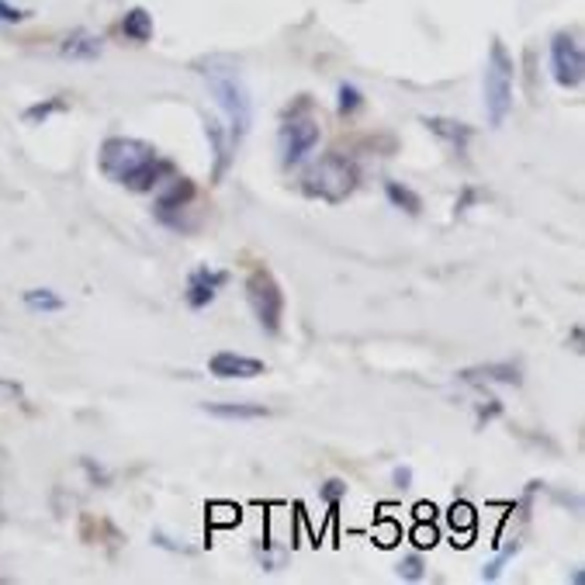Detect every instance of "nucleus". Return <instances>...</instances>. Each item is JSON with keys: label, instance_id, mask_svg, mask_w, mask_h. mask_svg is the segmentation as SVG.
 I'll return each mask as SVG.
<instances>
[{"label": "nucleus", "instance_id": "f3484780", "mask_svg": "<svg viewBox=\"0 0 585 585\" xmlns=\"http://www.w3.org/2000/svg\"><path fill=\"white\" fill-rule=\"evenodd\" d=\"M208 139H212V146H215V177H222L225 163H229V142L222 139L219 122H208Z\"/></svg>", "mask_w": 585, "mask_h": 585}, {"label": "nucleus", "instance_id": "2eb2a0df", "mask_svg": "<svg viewBox=\"0 0 585 585\" xmlns=\"http://www.w3.org/2000/svg\"><path fill=\"white\" fill-rule=\"evenodd\" d=\"M385 194H388V201H392L395 208H402V212H409V215H419V208H423L419 194H412L409 187H402V184H399V180H388V184H385Z\"/></svg>", "mask_w": 585, "mask_h": 585}, {"label": "nucleus", "instance_id": "7ed1b4c3", "mask_svg": "<svg viewBox=\"0 0 585 585\" xmlns=\"http://www.w3.org/2000/svg\"><path fill=\"white\" fill-rule=\"evenodd\" d=\"M513 77V56L506 52V45L495 39L489 49V63H485V115H489L492 129H499L509 111H513Z\"/></svg>", "mask_w": 585, "mask_h": 585}, {"label": "nucleus", "instance_id": "20e7f679", "mask_svg": "<svg viewBox=\"0 0 585 585\" xmlns=\"http://www.w3.org/2000/svg\"><path fill=\"white\" fill-rule=\"evenodd\" d=\"M153 160H160V153H156L149 142L129 139V135H115V139H108L101 146L104 177L115 180V184H125V187H132V180L139 177Z\"/></svg>", "mask_w": 585, "mask_h": 585}, {"label": "nucleus", "instance_id": "9d476101", "mask_svg": "<svg viewBox=\"0 0 585 585\" xmlns=\"http://www.w3.org/2000/svg\"><path fill=\"white\" fill-rule=\"evenodd\" d=\"M163 191H160V198H156V219L160 222H167L174 219V212H184L187 205H191V198H194V184L187 177H170V180H163Z\"/></svg>", "mask_w": 585, "mask_h": 585}, {"label": "nucleus", "instance_id": "a878e982", "mask_svg": "<svg viewBox=\"0 0 585 585\" xmlns=\"http://www.w3.org/2000/svg\"><path fill=\"white\" fill-rule=\"evenodd\" d=\"M215 523H236L239 520V509H232V506H215Z\"/></svg>", "mask_w": 585, "mask_h": 585}, {"label": "nucleus", "instance_id": "412c9836", "mask_svg": "<svg viewBox=\"0 0 585 585\" xmlns=\"http://www.w3.org/2000/svg\"><path fill=\"white\" fill-rule=\"evenodd\" d=\"M360 104H364V101H360V90L350 87V84H343L340 87V115H354Z\"/></svg>", "mask_w": 585, "mask_h": 585}, {"label": "nucleus", "instance_id": "39448f33", "mask_svg": "<svg viewBox=\"0 0 585 585\" xmlns=\"http://www.w3.org/2000/svg\"><path fill=\"white\" fill-rule=\"evenodd\" d=\"M319 135H322V125L319 118L309 111V101H302V108L291 111L288 118H284L281 132H277V149H281V167L284 170H295L305 163V156L312 153L315 146H319Z\"/></svg>", "mask_w": 585, "mask_h": 585}, {"label": "nucleus", "instance_id": "aec40b11", "mask_svg": "<svg viewBox=\"0 0 585 585\" xmlns=\"http://www.w3.org/2000/svg\"><path fill=\"white\" fill-rule=\"evenodd\" d=\"M399 575H402L405 582H419L426 575L423 558H419V554H409V558H402L399 561Z\"/></svg>", "mask_w": 585, "mask_h": 585}, {"label": "nucleus", "instance_id": "6ab92c4d", "mask_svg": "<svg viewBox=\"0 0 585 585\" xmlns=\"http://www.w3.org/2000/svg\"><path fill=\"white\" fill-rule=\"evenodd\" d=\"M28 309H42V312H56L63 309V298H56L52 291H28L25 295Z\"/></svg>", "mask_w": 585, "mask_h": 585}, {"label": "nucleus", "instance_id": "423d86ee", "mask_svg": "<svg viewBox=\"0 0 585 585\" xmlns=\"http://www.w3.org/2000/svg\"><path fill=\"white\" fill-rule=\"evenodd\" d=\"M246 302H250L253 315H257L260 329L264 333L274 336L277 329H281V319H284V295L281 288H277L274 274H270L267 267H253L250 277H246Z\"/></svg>", "mask_w": 585, "mask_h": 585}, {"label": "nucleus", "instance_id": "ddd939ff", "mask_svg": "<svg viewBox=\"0 0 585 585\" xmlns=\"http://www.w3.org/2000/svg\"><path fill=\"white\" fill-rule=\"evenodd\" d=\"M122 32H125V39H132V42H149L153 39V14L135 7V11L125 14Z\"/></svg>", "mask_w": 585, "mask_h": 585}, {"label": "nucleus", "instance_id": "f257e3e1", "mask_svg": "<svg viewBox=\"0 0 585 585\" xmlns=\"http://www.w3.org/2000/svg\"><path fill=\"white\" fill-rule=\"evenodd\" d=\"M201 77L208 80V87H212V94H215V101H219L222 115L229 118V146L236 149L239 142L246 139L250 125H253V97H250V87L243 84V73H239L236 66L219 63V59L205 63Z\"/></svg>", "mask_w": 585, "mask_h": 585}, {"label": "nucleus", "instance_id": "0eeeda50", "mask_svg": "<svg viewBox=\"0 0 585 585\" xmlns=\"http://www.w3.org/2000/svg\"><path fill=\"white\" fill-rule=\"evenodd\" d=\"M551 70H554V80H558L561 87H582V77H585V56H582V45L575 35H554L551 42Z\"/></svg>", "mask_w": 585, "mask_h": 585}, {"label": "nucleus", "instance_id": "6e6552de", "mask_svg": "<svg viewBox=\"0 0 585 585\" xmlns=\"http://www.w3.org/2000/svg\"><path fill=\"white\" fill-rule=\"evenodd\" d=\"M225 281H229V274H225V270L198 267L191 277H187V305H191L194 312L208 309V305L215 302V295H219V291L225 288Z\"/></svg>", "mask_w": 585, "mask_h": 585}, {"label": "nucleus", "instance_id": "bb28decb", "mask_svg": "<svg viewBox=\"0 0 585 585\" xmlns=\"http://www.w3.org/2000/svg\"><path fill=\"white\" fill-rule=\"evenodd\" d=\"M395 482H399L402 489H405V485L412 482V471H409V468H399V471H395Z\"/></svg>", "mask_w": 585, "mask_h": 585}, {"label": "nucleus", "instance_id": "f03ea898", "mask_svg": "<svg viewBox=\"0 0 585 585\" xmlns=\"http://www.w3.org/2000/svg\"><path fill=\"white\" fill-rule=\"evenodd\" d=\"M357 163L350 160V156L343 153H326L319 156V163H312L309 174L302 180V191L309 194V198H319L326 201V205H340V201H347L350 194L357 191Z\"/></svg>", "mask_w": 585, "mask_h": 585}, {"label": "nucleus", "instance_id": "a211bd4d", "mask_svg": "<svg viewBox=\"0 0 585 585\" xmlns=\"http://www.w3.org/2000/svg\"><path fill=\"white\" fill-rule=\"evenodd\" d=\"M450 527H461L464 534H471L475 537V509L468 506V502H454V506H450Z\"/></svg>", "mask_w": 585, "mask_h": 585}, {"label": "nucleus", "instance_id": "5701e85b", "mask_svg": "<svg viewBox=\"0 0 585 585\" xmlns=\"http://www.w3.org/2000/svg\"><path fill=\"white\" fill-rule=\"evenodd\" d=\"M378 537H381V540H378L381 547H392L395 540H399V530H395L392 523H381V527H378Z\"/></svg>", "mask_w": 585, "mask_h": 585}, {"label": "nucleus", "instance_id": "dca6fc26", "mask_svg": "<svg viewBox=\"0 0 585 585\" xmlns=\"http://www.w3.org/2000/svg\"><path fill=\"white\" fill-rule=\"evenodd\" d=\"M63 52H66V56L94 59L97 52H101V39H94V35H87V32H77V35H70V39H66Z\"/></svg>", "mask_w": 585, "mask_h": 585}, {"label": "nucleus", "instance_id": "4be33fe9", "mask_svg": "<svg viewBox=\"0 0 585 585\" xmlns=\"http://www.w3.org/2000/svg\"><path fill=\"white\" fill-rule=\"evenodd\" d=\"M412 540H416V547H433V544H437V530L423 523V527L412 530Z\"/></svg>", "mask_w": 585, "mask_h": 585}, {"label": "nucleus", "instance_id": "393cba45", "mask_svg": "<svg viewBox=\"0 0 585 585\" xmlns=\"http://www.w3.org/2000/svg\"><path fill=\"white\" fill-rule=\"evenodd\" d=\"M322 492H326V499H329V502H336L343 492H347V485H343L340 478H333V482H326V489H322Z\"/></svg>", "mask_w": 585, "mask_h": 585}, {"label": "nucleus", "instance_id": "f8f14e48", "mask_svg": "<svg viewBox=\"0 0 585 585\" xmlns=\"http://www.w3.org/2000/svg\"><path fill=\"white\" fill-rule=\"evenodd\" d=\"M208 416L219 419H267L264 405H246V402H222V405H205Z\"/></svg>", "mask_w": 585, "mask_h": 585}, {"label": "nucleus", "instance_id": "4468645a", "mask_svg": "<svg viewBox=\"0 0 585 585\" xmlns=\"http://www.w3.org/2000/svg\"><path fill=\"white\" fill-rule=\"evenodd\" d=\"M464 381H502V385H520V371L509 364L478 367V371H464Z\"/></svg>", "mask_w": 585, "mask_h": 585}, {"label": "nucleus", "instance_id": "9b49d317", "mask_svg": "<svg viewBox=\"0 0 585 585\" xmlns=\"http://www.w3.org/2000/svg\"><path fill=\"white\" fill-rule=\"evenodd\" d=\"M423 125L430 132H437L444 142H450L454 153H464V146H468V139H471V129L464 122H450V118H426Z\"/></svg>", "mask_w": 585, "mask_h": 585}, {"label": "nucleus", "instance_id": "b1692460", "mask_svg": "<svg viewBox=\"0 0 585 585\" xmlns=\"http://www.w3.org/2000/svg\"><path fill=\"white\" fill-rule=\"evenodd\" d=\"M28 11H18V7H7L4 0H0V21H25Z\"/></svg>", "mask_w": 585, "mask_h": 585}, {"label": "nucleus", "instance_id": "1a4fd4ad", "mask_svg": "<svg viewBox=\"0 0 585 585\" xmlns=\"http://www.w3.org/2000/svg\"><path fill=\"white\" fill-rule=\"evenodd\" d=\"M208 371L225 381H232V378L246 381V378H260L267 367H264V360H257V357H243V354H232V350H222V354H215L208 360Z\"/></svg>", "mask_w": 585, "mask_h": 585}]
</instances>
